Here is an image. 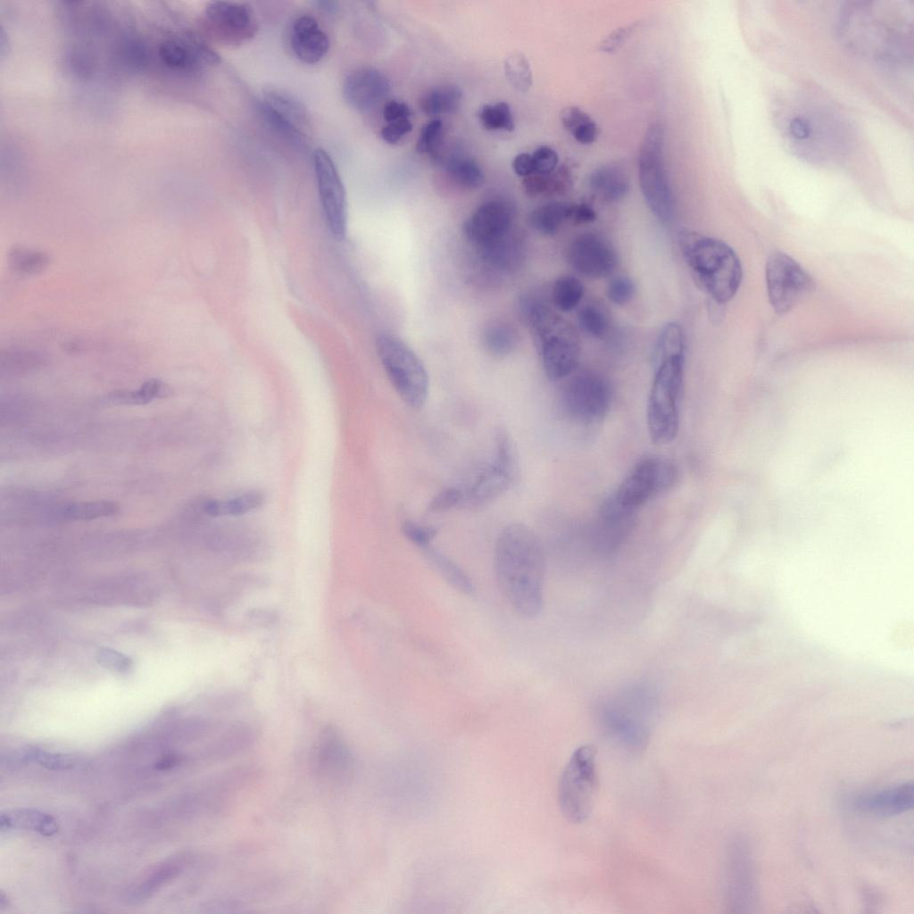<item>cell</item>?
Instances as JSON below:
<instances>
[{
  "label": "cell",
  "instance_id": "obj_1",
  "mask_svg": "<svg viewBox=\"0 0 914 914\" xmlns=\"http://www.w3.org/2000/svg\"><path fill=\"white\" fill-rule=\"evenodd\" d=\"M494 569L499 587L520 616H537L544 602L546 559L537 536L528 527L512 523L499 534Z\"/></svg>",
  "mask_w": 914,
  "mask_h": 914
},
{
  "label": "cell",
  "instance_id": "obj_2",
  "mask_svg": "<svg viewBox=\"0 0 914 914\" xmlns=\"http://www.w3.org/2000/svg\"><path fill=\"white\" fill-rule=\"evenodd\" d=\"M686 346L680 324L671 321L661 328L653 352L654 377L647 404L648 431L654 444H668L678 432Z\"/></svg>",
  "mask_w": 914,
  "mask_h": 914
},
{
  "label": "cell",
  "instance_id": "obj_3",
  "mask_svg": "<svg viewBox=\"0 0 914 914\" xmlns=\"http://www.w3.org/2000/svg\"><path fill=\"white\" fill-rule=\"evenodd\" d=\"M683 257L701 287L717 303H725L736 294L742 266L734 250L721 240L683 229L678 235Z\"/></svg>",
  "mask_w": 914,
  "mask_h": 914
},
{
  "label": "cell",
  "instance_id": "obj_4",
  "mask_svg": "<svg viewBox=\"0 0 914 914\" xmlns=\"http://www.w3.org/2000/svg\"><path fill=\"white\" fill-rule=\"evenodd\" d=\"M546 376L552 380L566 378L575 370L580 356V341L573 325L534 298L521 303Z\"/></svg>",
  "mask_w": 914,
  "mask_h": 914
},
{
  "label": "cell",
  "instance_id": "obj_5",
  "mask_svg": "<svg viewBox=\"0 0 914 914\" xmlns=\"http://www.w3.org/2000/svg\"><path fill=\"white\" fill-rule=\"evenodd\" d=\"M679 478L677 465L668 458L647 456L639 460L603 505L621 513L636 511L669 491Z\"/></svg>",
  "mask_w": 914,
  "mask_h": 914
},
{
  "label": "cell",
  "instance_id": "obj_6",
  "mask_svg": "<svg viewBox=\"0 0 914 914\" xmlns=\"http://www.w3.org/2000/svg\"><path fill=\"white\" fill-rule=\"evenodd\" d=\"M664 128L651 124L644 134L638 154V177L644 201L656 219L669 224L674 216L675 202L664 159Z\"/></svg>",
  "mask_w": 914,
  "mask_h": 914
},
{
  "label": "cell",
  "instance_id": "obj_7",
  "mask_svg": "<svg viewBox=\"0 0 914 914\" xmlns=\"http://www.w3.org/2000/svg\"><path fill=\"white\" fill-rule=\"evenodd\" d=\"M376 348L386 374L401 399L410 407L424 405L428 394V375L416 353L400 338L381 334Z\"/></svg>",
  "mask_w": 914,
  "mask_h": 914
},
{
  "label": "cell",
  "instance_id": "obj_8",
  "mask_svg": "<svg viewBox=\"0 0 914 914\" xmlns=\"http://www.w3.org/2000/svg\"><path fill=\"white\" fill-rule=\"evenodd\" d=\"M597 785L596 751L591 744L577 748L568 760L558 785L562 815L570 822L582 823L591 813Z\"/></svg>",
  "mask_w": 914,
  "mask_h": 914
},
{
  "label": "cell",
  "instance_id": "obj_9",
  "mask_svg": "<svg viewBox=\"0 0 914 914\" xmlns=\"http://www.w3.org/2000/svg\"><path fill=\"white\" fill-rule=\"evenodd\" d=\"M612 388L602 374L584 370L572 376L564 385L561 404L565 413L582 423L601 421L612 403Z\"/></svg>",
  "mask_w": 914,
  "mask_h": 914
},
{
  "label": "cell",
  "instance_id": "obj_10",
  "mask_svg": "<svg viewBox=\"0 0 914 914\" xmlns=\"http://www.w3.org/2000/svg\"><path fill=\"white\" fill-rule=\"evenodd\" d=\"M769 302L780 314L789 312L813 287L810 275L794 259L782 253L772 254L766 266Z\"/></svg>",
  "mask_w": 914,
  "mask_h": 914
},
{
  "label": "cell",
  "instance_id": "obj_11",
  "mask_svg": "<svg viewBox=\"0 0 914 914\" xmlns=\"http://www.w3.org/2000/svg\"><path fill=\"white\" fill-rule=\"evenodd\" d=\"M204 20L210 32L227 46H240L251 40L258 31V21L252 8L242 3L215 1L205 8Z\"/></svg>",
  "mask_w": 914,
  "mask_h": 914
},
{
  "label": "cell",
  "instance_id": "obj_12",
  "mask_svg": "<svg viewBox=\"0 0 914 914\" xmlns=\"http://www.w3.org/2000/svg\"><path fill=\"white\" fill-rule=\"evenodd\" d=\"M314 170L322 210L328 227L337 238L346 229V196L344 184L330 155L319 148L313 155Z\"/></svg>",
  "mask_w": 914,
  "mask_h": 914
},
{
  "label": "cell",
  "instance_id": "obj_13",
  "mask_svg": "<svg viewBox=\"0 0 914 914\" xmlns=\"http://www.w3.org/2000/svg\"><path fill=\"white\" fill-rule=\"evenodd\" d=\"M262 110L266 119L280 132L298 143L307 139L311 119L303 104L295 96L278 88L263 91Z\"/></svg>",
  "mask_w": 914,
  "mask_h": 914
},
{
  "label": "cell",
  "instance_id": "obj_14",
  "mask_svg": "<svg viewBox=\"0 0 914 914\" xmlns=\"http://www.w3.org/2000/svg\"><path fill=\"white\" fill-rule=\"evenodd\" d=\"M567 259L576 271L591 278L608 276L618 262L616 250L611 242L594 232L576 237L568 248Z\"/></svg>",
  "mask_w": 914,
  "mask_h": 914
},
{
  "label": "cell",
  "instance_id": "obj_15",
  "mask_svg": "<svg viewBox=\"0 0 914 914\" xmlns=\"http://www.w3.org/2000/svg\"><path fill=\"white\" fill-rule=\"evenodd\" d=\"M512 209L502 200H490L480 204L463 225L466 237L479 247L488 245L511 232Z\"/></svg>",
  "mask_w": 914,
  "mask_h": 914
},
{
  "label": "cell",
  "instance_id": "obj_16",
  "mask_svg": "<svg viewBox=\"0 0 914 914\" xmlns=\"http://www.w3.org/2000/svg\"><path fill=\"white\" fill-rule=\"evenodd\" d=\"M159 56L169 68L189 72L220 62L219 54L210 46L190 36L166 39L159 46Z\"/></svg>",
  "mask_w": 914,
  "mask_h": 914
},
{
  "label": "cell",
  "instance_id": "obj_17",
  "mask_svg": "<svg viewBox=\"0 0 914 914\" xmlns=\"http://www.w3.org/2000/svg\"><path fill=\"white\" fill-rule=\"evenodd\" d=\"M388 91L389 82L386 76L371 67H361L351 72L343 87L346 103L359 111L375 106Z\"/></svg>",
  "mask_w": 914,
  "mask_h": 914
},
{
  "label": "cell",
  "instance_id": "obj_18",
  "mask_svg": "<svg viewBox=\"0 0 914 914\" xmlns=\"http://www.w3.org/2000/svg\"><path fill=\"white\" fill-rule=\"evenodd\" d=\"M516 470L500 461H494L479 473L470 487L463 492L461 506L484 507L504 494L512 484Z\"/></svg>",
  "mask_w": 914,
  "mask_h": 914
},
{
  "label": "cell",
  "instance_id": "obj_19",
  "mask_svg": "<svg viewBox=\"0 0 914 914\" xmlns=\"http://www.w3.org/2000/svg\"><path fill=\"white\" fill-rule=\"evenodd\" d=\"M914 785L904 782L871 794L859 796L854 807L860 812L875 817H893L913 808Z\"/></svg>",
  "mask_w": 914,
  "mask_h": 914
},
{
  "label": "cell",
  "instance_id": "obj_20",
  "mask_svg": "<svg viewBox=\"0 0 914 914\" xmlns=\"http://www.w3.org/2000/svg\"><path fill=\"white\" fill-rule=\"evenodd\" d=\"M291 46L302 62L314 64L326 55L329 40L316 19L303 15L295 20L291 31Z\"/></svg>",
  "mask_w": 914,
  "mask_h": 914
},
{
  "label": "cell",
  "instance_id": "obj_21",
  "mask_svg": "<svg viewBox=\"0 0 914 914\" xmlns=\"http://www.w3.org/2000/svg\"><path fill=\"white\" fill-rule=\"evenodd\" d=\"M589 187L602 200L614 203L627 195L630 182L622 166L611 163L598 167L590 174Z\"/></svg>",
  "mask_w": 914,
  "mask_h": 914
},
{
  "label": "cell",
  "instance_id": "obj_22",
  "mask_svg": "<svg viewBox=\"0 0 914 914\" xmlns=\"http://www.w3.org/2000/svg\"><path fill=\"white\" fill-rule=\"evenodd\" d=\"M480 250L483 260L499 270L514 269L523 257V246L511 232L488 245L480 246Z\"/></svg>",
  "mask_w": 914,
  "mask_h": 914
},
{
  "label": "cell",
  "instance_id": "obj_23",
  "mask_svg": "<svg viewBox=\"0 0 914 914\" xmlns=\"http://www.w3.org/2000/svg\"><path fill=\"white\" fill-rule=\"evenodd\" d=\"M265 496L260 491H249L229 499H208L204 502V512L210 517L241 516L264 503Z\"/></svg>",
  "mask_w": 914,
  "mask_h": 914
},
{
  "label": "cell",
  "instance_id": "obj_24",
  "mask_svg": "<svg viewBox=\"0 0 914 914\" xmlns=\"http://www.w3.org/2000/svg\"><path fill=\"white\" fill-rule=\"evenodd\" d=\"M420 549L437 573L451 586L463 594L472 595L474 594L475 586L472 580L457 563L430 544Z\"/></svg>",
  "mask_w": 914,
  "mask_h": 914
},
{
  "label": "cell",
  "instance_id": "obj_25",
  "mask_svg": "<svg viewBox=\"0 0 914 914\" xmlns=\"http://www.w3.org/2000/svg\"><path fill=\"white\" fill-rule=\"evenodd\" d=\"M461 98L462 93L459 87L443 85L425 93L420 97V107L428 115L453 113L460 107Z\"/></svg>",
  "mask_w": 914,
  "mask_h": 914
},
{
  "label": "cell",
  "instance_id": "obj_26",
  "mask_svg": "<svg viewBox=\"0 0 914 914\" xmlns=\"http://www.w3.org/2000/svg\"><path fill=\"white\" fill-rule=\"evenodd\" d=\"M571 175L567 167L556 168L547 174H533L524 178L522 185L529 195L561 194L571 186Z\"/></svg>",
  "mask_w": 914,
  "mask_h": 914
},
{
  "label": "cell",
  "instance_id": "obj_27",
  "mask_svg": "<svg viewBox=\"0 0 914 914\" xmlns=\"http://www.w3.org/2000/svg\"><path fill=\"white\" fill-rule=\"evenodd\" d=\"M562 126L574 139L582 145L594 143L598 136L599 129L588 113L577 106L565 107L560 113Z\"/></svg>",
  "mask_w": 914,
  "mask_h": 914
},
{
  "label": "cell",
  "instance_id": "obj_28",
  "mask_svg": "<svg viewBox=\"0 0 914 914\" xmlns=\"http://www.w3.org/2000/svg\"><path fill=\"white\" fill-rule=\"evenodd\" d=\"M571 204L551 202L537 207L530 215V224L543 235H554L570 217Z\"/></svg>",
  "mask_w": 914,
  "mask_h": 914
},
{
  "label": "cell",
  "instance_id": "obj_29",
  "mask_svg": "<svg viewBox=\"0 0 914 914\" xmlns=\"http://www.w3.org/2000/svg\"><path fill=\"white\" fill-rule=\"evenodd\" d=\"M19 827L51 835L57 831L54 819L46 814L33 810H21L1 815V827Z\"/></svg>",
  "mask_w": 914,
  "mask_h": 914
},
{
  "label": "cell",
  "instance_id": "obj_30",
  "mask_svg": "<svg viewBox=\"0 0 914 914\" xmlns=\"http://www.w3.org/2000/svg\"><path fill=\"white\" fill-rule=\"evenodd\" d=\"M169 394L170 389L164 382L157 378H151L135 391L111 393L107 400L114 403L145 404L155 398L167 396Z\"/></svg>",
  "mask_w": 914,
  "mask_h": 914
},
{
  "label": "cell",
  "instance_id": "obj_31",
  "mask_svg": "<svg viewBox=\"0 0 914 914\" xmlns=\"http://www.w3.org/2000/svg\"><path fill=\"white\" fill-rule=\"evenodd\" d=\"M446 172L456 184L468 189L480 187L485 176L479 165L466 157H453L446 163Z\"/></svg>",
  "mask_w": 914,
  "mask_h": 914
},
{
  "label": "cell",
  "instance_id": "obj_32",
  "mask_svg": "<svg viewBox=\"0 0 914 914\" xmlns=\"http://www.w3.org/2000/svg\"><path fill=\"white\" fill-rule=\"evenodd\" d=\"M582 282L573 276L558 278L552 288V299L554 305L561 312L574 310L584 295Z\"/></svg>",
  "mask_w": 914,
  "mask_h": 914
},
{
  "label": "cell",
  "instance_id": "obj_33",
  "mask_svg": "<svg viewBox=\"0 0 914 914\" xmlns=\"http://www.w3.org/2000/svg\"><path fill=\"white\" fill-rule=\"evenodd\" d=\"M119 511L120 507L113 502L95 501L70 503L62 509V516L72 520H89L113 516Z\"/></svg>",
  "mask_w": 914,
  "mask_h": 914
},
{
  "label": "cell",
  "instance_id": "obj_34",
  "mask_svg": "<svg viewBox=\"0 0 914 914\" xmlns=\"http://www.w3.org/2000/svg\"><path fill=\"white\" fill-rule=\"evenodd\" d=\"M486 350L496 356L510 353L517 344V336L511 327L503 323H493L483 333Z\"/></svg>",
  "mask_w": 914,
  "mask_h": 914
},
{
  "label": "cell",
  "instance_id": "obj_35",
  "mask_svg": "<svg viewBox=\"0 0 914 914\" xmlns=\"http://www.w3.org/2000/svg\"><path fill=\"white\" fill-rule=\"evenodd\" d=\"M580 328L588 336L595 338L603 337L610 328V320L606 311L597 303H587L577 312Z\"/></svg>",
  "mask_w": 914,
  "mask_h": 914
},
{
  "label": "cell",
  "instance_id": "obj_36",
  "mask_svg": "<svg viewBox=\"0 0 914 914\" xmlns=\"http://www.w3.org/2000/svg\"><path fill=\"white\" fill-rule=\"evenodd\" d=\"M11 267L23 274L41 272L49 263L48 255L41 251L25 247H14L9 254Z\"/></svg>",
  "mask_w": 914,
  "mask_h": 914
},
{
  "label": "cell",
  "instance_id": "obj_37",
  "mask_svg": "<svg viewBox=\"0 0 914 914\" xmlns=\"http://www.w3.org/2000/svg\"><path fill=\"white\" fill-rule=\"evenodd\" d=\"M478 117L483 127L487 130L512 131L515 128L511 107L505 102L482 106Z\"/></svg>",
  "mask_w": 914,
  "mask_h": 914
},
{
  "label": "cell",
  "instance_id": "obj_38",
  "mask_svg": "<svg viewBox=\"0 0 914 914\" xmlns=\"http://www.w3.org/2000/svg\"><path fill=\"white\" fill-rule=\"evenodd\" d=\"M504 71L510 83L519 91L527 92L532 85L530 64L520 53H514L504 61Z\"/></svg>",
  "mask_w": 914,
  "mask_h": 914
},
{
  "label": "cell",
  "instance_id": "obj_39",
  "mask_svg": "<svg viewBox=\"0 0 914 914\" xmlns=\"http://www.w3.org/2000/svg\"><path fill=\"white\" fill-rule=\"evenodd\" d=\"M443 131L444 125L440 120L435 119L428 121L423 126L419 135L416 145L417 152L436 155L442 143Z\"/></svg>",
  "mask_w": 914,
  "mask_h": 914
},
{
  "label": "cell",
  "instance_id": "obj_40",
  "mask_svg": "<svg viewBox=\"0 0 914 914\" xmlns=\"http://www.w3.org/2000/svg\"><path fill=\"white\" fill-rule=\"evenodd\" d=\"M636 287L633 280L627 276H617L611 278L607 287V295L615 304H625L635 295Z\"/></svg>",
  "mask_w": 914,
  "mask_h": 914
},
{
  "label": "cell",
  "instance_id": "obj_41",
  "mask_svg": "<svg viewBox=\"0 0 914 914\" xmlns=\"http://www.w3.org/2000/svg\"><path fill=\"white\" fill-rule=\"evenodd\" d=\"M402 531L408 540L420 548L430 544V542L437 534L436 528L421 525L411 520H405L402 524Z\"/></svg>",
  "mask_w": 914,
  "mask_h": 914
},
{
  "label": "cell",
  "instance_id": "obj_42",
  "mask_svg": "<svg viewBox=\"0 0 914 914\" xmlns=\"http://www.w3.org/2000/svg\"><path fill=\"white\" fill-rule=\"evenodd\" d=\"M531 155L534 174H547L557 168L559 156L556 151L550 146H539Z\"/></svg>",
  "mask_w": 914,
  "mask_h": 914
},
{
  "label": "cell",
  "instance_id": "obj_43",
  "mask_svg": "<svg viewBox=\"0 0 914 914\" xmlns=\"http://www.w3.org/2000/svg\"><path fill=\"white\" fill-rule=\"evenodd\" d=\"M463 492L456 487H447L436 494L428 504L432 512H440L461 506Z\"/></svg>",
  "mask_w": 914,
  "mask_h": 914
},
{
  "label": "cell",
  "instance_id": "obj_44",
  "mask_svg": "<svg viewBox=\"0 0 914 914\" xmlns=\"http://www.w3.org/2000/svg\"><path fill=\"white\" fill-rule=\"evenodd\" d=\"M412 130L409 118L387 122L381 129L380 135L384 141L395 144Z\"/></svg>",
  "mask_w": 914,
  "mask_h": 914
},
{
  "label": "cell",
  "instance_id": "obj_45",
  "mask_svg": "<svg viewBox=\"0 0 914 914\" xmlns=\"http://www.w3.org/2000/svg\"><path fill=\"white\" fill-rule=\"evenodd\" d=\"M411 112L407 104L395 100L387 102L383 109V117L387 122L409 118Z\"/></svg>",
  "mask_w": 914,
  "mask_h": 914
},
{
  "label": "cell",
  "instance_id": "obj_46",
  "mask_svg": "<svg viewBox=\"0 0 914 914\" xmlns=\"http://www.w3.org/2000/svg\"><path fill=\"white\" fill-rule=\"evenodd\" d=\"M595 219L596 213L591 205L585 203L571 204L569 220L574 223H588Z\"/></svg>",
  "mask_w": 914,
  "mask_h": 914
},
{
  "label": "cell",
  "instance_id": "obj_47",
  "mask_svg": "<svg viewBox=\"0 0 914 914\" xmlns=\"http://www.w3.org/2000/svg\"><path fill=\"white\" fill-rule=\"evenodd\" d=\"M514 172L520 177H528L534 174V166L531 154L522 153L517 154L512 161Z\"/></svg>",
  "mask_w": 914,
  "mask_h": 914
},
{
  "label": "cell",
  "instance_id": "obj_48",
  "mask_svg": "<svg viewBox=\"0 0 914 914\" xmlns=\"http://www.w3.org/2000/svg\"><path fill=\"white\" fill-rule=\"evenodd\" d=\"M632 26L624 27L614 31L610 35L603 43H602L601 49L605 52H611L620 44L625 37L629 34Z\"/></svg>",
  "mask_w": 914,
  "mask_h": 914
},
{
  "label": "cell",
  "instance_id": "obj_49",
  "mask_svg": "<svg viewBox=\"0 0 914 914\" xmlns=\"http://www.w3.org/2000/svg\"><path fill=\"white\" fill-rule=\"evenodd\" d=\"M319 8L326 12H334L337 9V2L333 1H318L315 2Z\"/></svg>",
  "mask_w": 914,
  "mask_h": 914
}]
</instances>
